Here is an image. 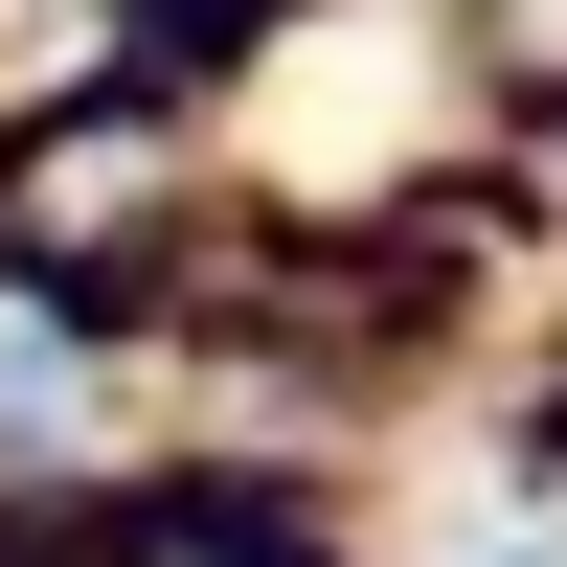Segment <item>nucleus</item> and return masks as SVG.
<instances>
[{"label": "nucleus", "mask_w": 567, "mask_h": 567, "mask_svg": "<svg viewBox=\"0 0 567 567\" xmlns=\"http://www.w3.org/2000/svg\"><path fill=\"white\" fill-rule=\"evenodd\" d=\"M477 567H567V523H499V545H477Z\"/></svg>", "instance_id": "f257e3e1"}]
</instances>
